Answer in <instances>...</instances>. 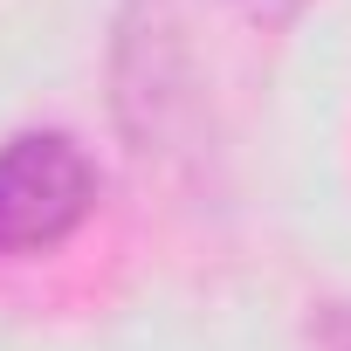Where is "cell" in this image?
I'll list each match as a JSON object with an SVG mask.
<instances>
[{
	"label": "cell",
	"instance_id": "2",
	"mask_svg": "<svg viewBox=\"0 0 351 351\" xmlns=\"http://www.w3.org/2000/svg\"><path fill=\"white\" fill-rule=\"evenodd\" d=\"M104 200V172L69 131L0 138V262H35L69 248Z\"/></svg>",
	"mask_w": 351,
	"mask_h": 351
},
{
	"label": "cell",
	"instance_id": "4",
	"mask_svg": "<svg viewBox=\"0 0 351 351\" xmlns=\"http://www.w3.org/2000/svg\"><path fill=\"white\" fill-rule=\"evenodd\" d=\"M234 8H241L248 21H262V28H289V21L310 8V0H234Z\"/></svg>",
	"mask_w": 351,
	"mask_h": 351
},
{
	"label": "cell",
	"instance_id": "1",
	"mask_svg": "<svg viewBox=\"0 0 351 351\" xmlns=\"http://www.w3.org/2000/svg\"><path fill=\"white\" fill-rule=\"evenodd\" d=\"M110 117L138 165L165 180H207L214 104L193 35L172 0H124L110 21Z\"/></svg>",
	"mask_w": 351,
	"mask_h": 351
},
{
	"label": "cell",
	"instance_id": "3",
	"mask_svg": "<svg viewBox=\"0 0 351 351\" xmlns=\"http://www.w3.org/2000/svg\"><path fill=\"white\" fill-rule=\"evenodd\" d=\"M303 351H351V303H310Z\"/></svg>",
	"mask_w": 351,
	"mask_h": 351
}]
</instances>
